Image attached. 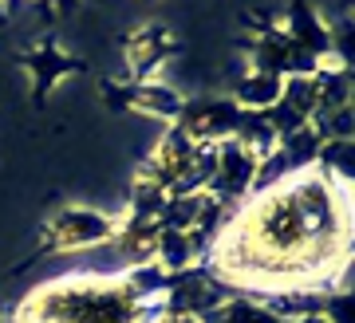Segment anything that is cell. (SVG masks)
I'll return each mask as SVG.
<instances>
[{
	"instance_id": "obj_1",
	"label": "cell",
	"mask_w": 355,
	"mask_h": 323,
	"mask_svg": "<svg viewBox=\"0 0 355 323\" xmlns=\"http://www.w3.org/2000/svg\"><path fill=\"white\" fill-rule=\"evenodd\" d=\"M355 186L320 166L249 193L205 249L202 268L249 299L347 288L355 252Z\"/></svg>"
},
{
	"instance_id": "obj_2",
	"label": "cell",
	"mask_w": 355,
	"mask_h": 323,
	"mask_svg": "<svg viewBox=\"0 0 355 323\" xmlns=\"http://www.w3.org/2000/svg\"><path fill=\"white\" fill-rule=\"evenodd\" d=\"M178 276L158 264L119 272H64L16 304V323H170L166 292Z\"/></svg>"
},
{
	"instance_id": "obj_3",
	"label": "cell",
	"mask_w": 355,
	"mask_h": 323,
	"mask_svg": "<svg viewBox=\"0 0 355 323\" xmlns=\"http://www.w3.org/2000/svg\"><path fill=\"white\" fill-rule=\"evenodd\" d=\"M135 177L158 186L166 198L205 193V189H209V177H214V146H202V142H193L186 130L166 126L162 142L142 158Z\"/></svg>"
},
{
	"instance_id": "obj_4",
	"label": "cell",
	"mask_w": 355,
	"mask_h": 323,
	"mask_svg": "<svg viewBox=\"0 0 355 323\" xmlns=\"http://www.w3.org/2000/svg\"><path fill=\"white\" fill-rule=\"evenodd\" d=\"M119 225H123L119 213L91 209V205H64L40 225L36 249L24 264L44 261V256H67V252H99L107 245H114Z\"/></svg>"
},
{
	"instance_id": "obj_5",
	"label": "cell",
	"mask_w": 355,
	"mask_h": 323,
	"mask_svg": "<svg viewBox=\"0 0 355 323\" xmlns=\"http://www.w3.org/2000/svg\"><path fill=\"white\" fill-rule=\"evenodd\" d=\"M99 99L111 114H150V119H162L166 126H174L182 107H186V95L162 79H154V83L99 79Z\"/></svg>"
},
{
	"instance_id": "obj_6",
	"label": "cell",
	"mask_w": 355,
	"mask_h": 323,
	"mask_svg": "<svg viewBox=\"0 0 355 323\" xmlns=\"http://www.w3.org/2000/svg\"><path fill=\"white\" fill-rule=\"evenodd\" d=\"M12 60L20 63V67L28 71V79H32V91H28V95H32V107H36V111L48 107L51 91L60 87L67 75H83L87 71V60H83V55H71L60 40L51 36V32L48 36H40L32 48H20Z\"/></svg>"
},
{
	"instance_id": "obj_7",
	"label": "cell",
	"mask_w": 355,
	"mask_h": 323,
	"mask_svg": "<svg viewBox=\"0 0 355 323\" xmlns=\"http://www.w3.org/2000/svg\"><path fill=\"white\" fill-rule=\"evenodd\" d=\"M182 40L174 36V28L162 20H142L139 28H130L123 36V55H127V75L123 83H154L158 71L178 55Z\"/></svg>"
},
{
	"instance_id": "obj_8",
	"label": "cell",
	"mask_w": 355,
	"mask_h": 323,
	"mask_svg": "<svg viewBox=\"0 0 355 323\" xmlns=\"http://www.w3.org/2000/svg\"><path fill=\"white\" fill-rule=\"evenodd\" d=\"M257 166L261 162L249 154V150L237 142V138H225L214 146V177H209V198H217L229 213L237 209L249 193H253V182H257Z\"/></svg>"
},
{
	"instance_id": "obj_9",
	"label": "cell",
	"mask_w": 355,
	"mask_h": 323,
	"mask_svg": "<svg viewBox=\"0 0 355 323\" xmlns=\"http://www.w3.org/2000/svg\"><path fill=\"white\" fill-rule=\"evenodd\" d=\"M245 111L225 95H209V99H186L182 114H178V130H186L193 142L202 146H217L225 138H237V126H241Z\"/></svg>"
},
{
	"instance_id": "obj_10",
	"label": "cell",
	"mask_w": 355,
	"mask_h": 323,
	"mask_svg": "<svg viewBox=\"0 0 355 323\" xmlns=\"http://www.w3.org/2000/svg\"><path fill=\"white\" fill-rule=\"evenodd\" d=\"M280 32L316 63H336V24H328L312 0H292L280 16Z\"/></svg>"
},
{
	"instance_id": "obj_11",
	"label": "cell",
	"mask_w": 355,
	"mask_h": 323,
	"mask_svg": "<svg viewBox=\"0 0 355 323\" xmlns=\"http://www.w3.org/2000/svg\"><path fill=\"white\" fill-rule=\"evenodd\" d=\"M272 126L277 138H288L296 130H304L316 114V75H296V79H284V91L280 99L268 107V111H257Z\"/></svg>"
},
{
	"instance_id": "obj_12",
	"label": "cell",
	"mask_w": 355,
	"mask_h": 323,
	"mask_svg": "<svg viewBox=\"0 0 355 323\" xmlns=\"http://www.w3.org/2000/svg\"><path fill=\"white\" fill-rule=\"evenodd\" d=\"M205 249H209V236L205 233H174V229H162L150 264H158L170 276H182V272H190V268H202Z\"/></svg>"
},
{
	"instance_id": "obj_13",
	"label": "cell",
	"mask_w": 355,
	"mask_h": 323,
	"mask_svg": "<svg viewBox=\"0 0 355 323\" xmlns=\"http://www.w3.org/2000/svg\"><path fill=\"white\" fill-rule=\"evenodd\" d=\"M280 91H284V79L277 75H265V71H245L237 83H233V95L229 99L237 103L241 111H268L272 103L280 99Z\"/></svg>"
},
{
	"instance_id": "obj_14",
	"label": "cell",
	"mask_w": 355,
	"mask_h": 323,
	"mask_svg": "<svg viewBox=\"0 0 355 323\" xmlns=\"http://www.w3.org/2000/svg\"><path fill=\"white\" fill-rule=\"evenodd\" d=\"M202 323H284V320H277L265 304H257V299L233 292V296H229L217 311H209Z\"/></svg>"
},
{
	"instance_id": "obj_15",
	"label": "cell",
	"mask_w": 355,
	"mask_h": 323,
	"mask_svg": "<svg viewBox=\"0 0 355 323\" xmlns=\"http://www.w3.org/2000/svg\"><path fill=\"white\" fill-rule=\"evenodd\" d=\"M320 146H324V138L312 130V123L304 126V130H296V134L280 138V154H284V166H288V174H296V170H308V166H316L320 158Z\"/></svg>"
},
{
	"instance_id": "obj_16",
	"label": "cell",
	"mask_w": 355,
	"mask_h": 323,
	"mask_svg": "<svg viewBox=\"0 0 355 323\" xmlns=\"http://www.w3.org/2000/svg\"><path fill=\"white\" fill-rule=\"evenodd\" d=\"M162 205H166V193H162V189L135 177V182H130V193H127V209H123V217H127V221H158Z\"/></svg>"
},
{
	"instance_id": "obj_17",
	"label": "cell",
	"mask_w": 355,
	"mask_h": 323,
	"mask_svg": "<svg viewBox=\"0 0 355 323\" xmlns=\"http://www.w3.org/2000/svg\"><path fill=\"white\" fill-rule=\"evenodd\" d=\"M316 166L324 170V174H331V177H340V182H352L355 186V142H324Z\"/></svg>"
},
{
	"instance_id": "obj_18",
	"label": "cell",
	"mask_w": 355,
	"mask_h": 323,
	"mask_svg": "<svg viewBox=\"0 0 355 323\" xmlns=\"http://www.w3.org/2000/svg\"><path fill=\"white\" fill-rule=\"evenodd\" d=\"M288 323H328V320H324V311H308V315H296Z\"/></svg>"
},
{
	"instance_id": "obj_19",
	"label": "cell",
	"mask_w": 355,
	"mask_h": 323,
	"mask_svg": "<svg viewBox=\"0 0 355 323\" xmlns=\"http://www.w3.org/2000/svg\"><path fill=\"white\" fill-rule=\"evenodd\" d=\"M0 323H16V320H12V315H8V320H0Z\"/></svg>"
}]
</instances>
